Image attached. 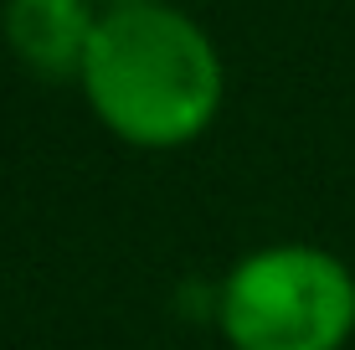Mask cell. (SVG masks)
I'll use <instances>...</instances> for the list:
<instances>
[{
    "instance_id": "7a4b0ae2",
    "label": "cell",
    "mask_w": 355,
    "mask_h": 350,
    "mask_svg": "<svg viewBox=\"0 0 355 350\" xmlns=\"http://www.w3.org/2000/svg\"><path fill=\"white\" fill-rule=\"evenodd\" d=\"M216 320L232 350H340L355 330V273L309 243L263 247L227 273Z\"/></svg>"
},
{
    "instance_id": "6da1fadb",
    "label": "cell",
    "mask_w": 355,
    "mask_h": 350,
    "mask_svg": "<svg viewBox=\"0 0 355 350\" xmlns=\"http://www.w3.org/2000/svg\"><path fill=\"white\" fill-rule=\"evenodd\" d=\"M83 88L108 129L129 144H186L222 103V62L206 31L165 6H119L98 21Z\"/></svg>"
},
{
    "instance_id": "3957f363",
    "label": "cell",
    "mask_w": 355,
    "mask_h": 350,
    "mask_svg": "<svg viewBox=\"0 0 355 350\" xmlns=\"http://www.w3.org/2000/svg\"><path fill=\"white\" fill-rule=\"evenodd\" d=\"M98 21L83 0H6V36L16 57L42 78L83 72Z\"/></svg>"
},
{
    "instance_id": "277c9868",
    "label": "cell",
    "mask_w": 355,
    "mask_h": 350,
    "mask_svg": "<svg viewBox=\"0 0 355 350\" xmlns=\"http://www.w3.org/2000/svg\"><path fill=\"white\" fill-rule=\"evenodd\" d=\"M119 6H150V0H119Z\"/></svg>"
}]
</instances>
